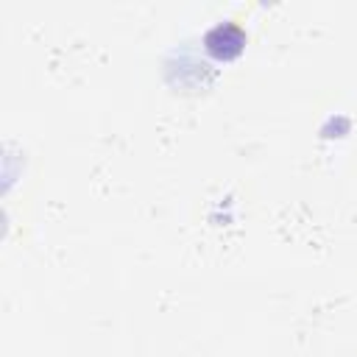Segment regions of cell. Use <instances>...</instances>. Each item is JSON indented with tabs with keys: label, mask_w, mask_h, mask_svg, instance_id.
Segmentation results:
<instances>
[{
	"label": "cell",
	"mask_w": 357,
	"mask_h": 357,
	"mask_svg": "<svg viewBox=\"0 0 357 357\" xmlns=\"http://www.w3.org/2000/svg\"><path fill=\"white\" fill-rule=\"evenodd\" d=\"M204 45H206L209 56L226 61V59L240 56V50H243V45H245V31H243L237 22H218L215 28L206 31Z\"/></svg>",
	"instance_id": "6da1fadb"
}]
</instances>
